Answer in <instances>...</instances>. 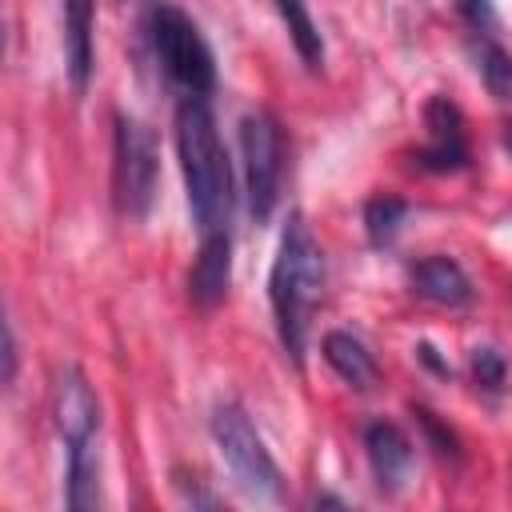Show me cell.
Here are the masks:
<instances>
[{
	"mask_svg": "<svg viewBox=\"0 0 512 512\" xmlns=\"http://www.w3.org/2000/svg\"><path fill=\"white\" fill-rule=\"evenodd\" d=\"M412 412H416L420 428L428 432V440L436 444V452H440V456L460 460V440H456V432H452V428H444V424L436 420V412H432V408H424V404H412Z\"/></svg>",
	"mask_w": 512,
	"mask_h": 512,
	"instance_id": "19",
	"label": "cell"
},
{
	"mask_svg": "<svg viewBox=\"0 0 512 512\" xmlns=\"http://www.w3.org/2000/svg\"><path fill=\"white\" fill-rule=\"evenodd\" d=\"M156 180H160V152L152 128L120 112L112 132V200L120 216L144 220L156 200Z\"/></svg>",
	"mask_w": 512,
	"mask_h": 512,
	"instance_id": "6",
	"label": "cell"
},
{
	"mask_svg": "<svg viewBox=\"0 0 512 512\" xmlns=\"http://www.w3.org/2000/svg\"><path fill=\"white\" fill-rule=\"evenodd\" d=\"M468 128L464 112L448 96H432L424 104V144L416 152V164L424 172H460L468 168Z\"/></svg>",
	"mask_w": 512,
	"mask_h": 512,
	"instance_id": "8",
	"label": "cell"
},
{
	"mask_svg": "<svg viewBox=\"0 0 512 512\" xmlns=\"http://www.w3.org/2000/svg\"><path fill=\"white\" fill-rule=\"evenodd\" d=\"M64 72L76 96L88 92L96 72V4L64 0Z\"/></svg>",
	"mask_w": 512,
	"mask_h": 512,
	"instance_id": "11",
	"label": "cell"
},
{
	"mask_svg": "<svg viewBox=\"0 0 512 512\" xmlns=\"http://www.w3.org/2000/svg\"><path fill=\"white\" fill-rule=\"evenodd\" d=\"M240 156H244L248 212H252L256 224H264L280 204L284 156H288L284 124L276 120V112H268V108L244 112V120H240Z\"/></svg>",
	"mask_w": 512,
	"mask_h": 512,
	"instance_id": "5",
	"label": "cell"
},
{
	"mask_svg": "<svg viewBox=\"0 0 512 512\" xmlns=\"http://www.w3.org/2000/svg\"><path fill=\"white\" fill-rule=\"evenodd\" d=\"M148 40H152V52L164 64V72L188 96H208L216 88V56H212L204 32L196 28V20L184 8H176L168 0L152 4V12H148Z\"/></svg>",
	"mask_w": 512,
	"mask_h": 512,
	"instance_id": "3",
	"label": "cell"
},
{
	"mask_svg": "<svg viewBox=\"0 0 512 512\" xmlns=\"http://www.w3.org/2000/svg\"><path fill=\"white\" fill-rule=\"evenodd\" d=\"M364 456H368V468H372V480L384 496H396L404 492L408 476H412V460H416V448L408 440V432L392 420H372L364 424Z\"/></svg>",
	"mask_w": 512,
	"mask_h": 512,
	"instance_id": "9",
	"label": "cell"
},
{
	"mask_svg": "<svg viewBox=\"0 0 512 512\" xmlns=\"http://www.w3.org/2000/svg\"><path fill=\"white\" fill-rule=\"evenodd\" d=\"M472 56H476V72L484 80V88L496 100H512V52L492 36V32H472Z\"/></svg>",
	"mask_w": 512,
	"mask_h": 512,
	"instance_id": "16",
	"label": "cell"
},
{
	"mask_svg": "<svg viewBox=\"0 0 512 512\" xmlns=\"http://www.w3.org/2000/svg\"><path fill=\"white\" fill-rule=\"evenodd\" d=\"M232 284V232H216V236H200L196 260L188 268V300L200 312H212L216 304H224Z\"/></svg>",
	"mask_w": 512,
	"mask_h": 512,
	"instance_id": "10",
	"label": "cell"
},
{
	"mask_svg": "<svg viewBox=\"0 0 512 512\" xmlns=\"http://www.w3.org/2000/svg\"><path fill=\"white\" fill-rule=\"evenodd\" d=\"M64 504L76 508V512L100 504V448L68 452V468H64Z\"/></svg>",
	"mask_w": 512,
	"mask_h": 512,
	"instance_id": "15",
	"label": "cell"
},
{
	"mask_svg": "<svg viewBox=\"0 0 512 512\" xmlns=\"http://www.w3.org/2000/svg\"><path fill=\"white\" fill-rule=\"evenodd\" d=\"M404 220H408V200L388 196V192L372 196V200L364 204V232H368V244H372V248H388V244L396 240V232H400Z\"/></svg>",
	"mask_w": 512,
	"mask_h": 512,
	"instance_id": "17",
	"label": "cell"
},
{
	"mask_svg": "<svg viewBox=\"0 0 512 512\" xmlns=\"http://www.w3.org/2000/svg\"><path fill=\"white\" fill-rule=\"evenodd\" d=\"M320 296H324V248L312 236L304 212H292L280 232V248L268 272V304H272L276 336L292 364H304L308 324H312Z\"/></svg>",
	"mask_w": 512,
	"mask_h": 512,
	"instance_id": "2",
	"label": "cell"
},
{
	"mask_svg": "<svg viewBox=\"0 0 512 512\" xmlns=\"http://www.w3.org/2000/svg\"><path fill=\"white\" fill-rule=\"evenodd\" d=\"M16 360H20V352H16V332H12V324H8V328H4V384L16 380Z\"/></svg>",
	"mask_w": 512,
	"mask_h": 512,
	"instance_id": "21",
	"label": "cell"
},
{
	"mask_svg": "<svg viewBox=\"0 0 512 512\" xmlns=\"http://www.w3.org/2000/svg\"><path fill=\"white\" fill-rule=\"evenodd\" d=\"M52 424H56V436L64 440L68 452L96 448V436H100V400H96L88 376L80 368H72V364L52 384Z\"/></svg>",
	"mask_w": 512,
	"mask_h": 512,
	"instance_id": "7",
	"label": "cell"
},
{
	"mask_svg": "<svg viewBox=\"0 0 512 512\" xmlns=\"http://www.w3.org/2000/svg\"><path fill=\"white\" fill-rule=\"evenodd\" d=\"M456 12L464 16V24L472 32H492L496 28V8L492 0H456Z\"/></svg>",
	"mask_w": 512,
	"mask_h": 512,
	"instance_id": "20",
	"label": "cell"
},
{
	"mask_svg": "<svg viewBox=\"0 0 512 512\" xmlns=\"http://www.w3.org/2000/svg\"><path fill=\"white\" fill-rule=\"evenodd\" d=\"M272 4H276L280 20H284L288 40H292L296 56L304 60V68L320 72V68H324V36H320V28H316V20H312L308 0H272Z\"/></svg>",
	"mask_w": 512,
	"mask_h": 512,
	"instance_id": "14",
	"label": "cell"
},
{
	"mask_svg": "<svg viewBox=\"0 0 512 512\" xmlns=\"http://www.w3.org/2000/svg\"><path fill=\"white\" fill-rule=\"evenodd\" d=\"M212 440L220 460L228 464L232 480L252 496V500H284V472L264 448L256 424L240 404H220L212 412Z\"/></svg>",
	"mask_w": 512,
	"mask_h": 512,
	"instance_id": "4",
	"label": "cell"
},
{
	"mask_svg": "<svg viewBox=\"0 0 512 512\" xmlns=\"http://www.w3.org/2000/svg\"><path fill=\"white\" fill-rule=\"evenodd\" d=\"M320 348H324L328 368H332L348 388H356V392L376 388V380H380V364H376V356L368 352V344H364L360 336L336 328V332H324V344H320Z\"/></svg>",
	"mask_w": 512,
	"mask_h": 512,
	"instance_id": "13",
	"label": "cell"
},
{
	"mask_svg": "<svg viewBox=\"0 0 512 512\" xmlns=\"http://www.w3.org/2000/svg\"><path fill=\"white\" fill-rule=\"evenodd\" d=\"M176 156L188 192V212L200 236L228 232L232 224V160L216 128V112L208 96H184L176 104Z\"/></svg>",
	"mask_w": 512,
	"mask_h": 512,
	"instance_id": "1",
	"label": "cell"
},
{
	"mask_svg": "<svg viewBox=\"0 0 512 512\" xmlns=\"http://www.w3.org/2000/svg\"><path fill=\"white\" fill-rule=\"evenodd\" d=\"M416 356H420V360H424L432 372H440V376H452V368H448V364L436 356V348H432V344H420V348H416Z\"/></svg>",
	"mask_w": 512,
	"mask_h": 512,
	"instance_id": "22",
	"label": "cell"
},
{
	"mask_svg": "<svg viewBox=\"0 0 512 512\" xmlns=\"http://www.w3.org/2000/svg\"><path fill=\"white\" fill-rule=\"evenodd\" d=\"M504 376H508V364H504V356L496 348H472V380H476V388L500 392Z\"/></svg>",
	"mask_w": 512,
	"mask_h": 512,
	"instance_id": "18",
	"label": "cell"
},
{
	"mask_svg": "<svg viewBox=\"0 0 512 512\" xmlns=\"http://www.w3.org/2000/svg\"><path fill=\"white\" fill-rule=\"evenodd\" d=\"M408 288H412V296H420L428 304H440V308H464L476 296L468 272L452 256H424V260H416L408 268Z\"/></svg>",
	"mask_w": 512,
	"mask_h": 512,
	"instance_id": "12",
	"label": "cell"
},
{
	"mask_svg": "<svg viewBox=\"0 0 512 512\" xmlns=\"http://www.w3.org/2000/svg\"><path fill=\"white\" fill-rule=\"evenodd\" d=\"M500 144H504V152L512 156V120H504V124H500Z\"/></svg>",
	"mask_w": 512,
	"mask_h": 512,
	"instance_id": "23",
	"label": "cell"
}]
</instances>
